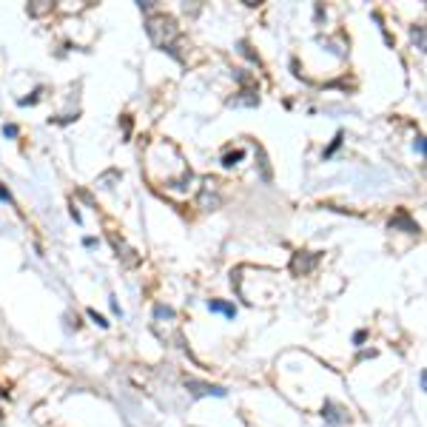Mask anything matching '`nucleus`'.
Instances as JSON below:
<instances>
[{
  "label": "nucleus",
  "instance_id": "f257e3e1",
  "mask_svg": "<svg viewBox=\"0 0 427 427\" xmlns=\"http://www.w3.org/2000/svg\"><path fill=\"white\" fill-rule=\"evenodd\" d=\"M188 387H191L196 396H208V393H214V396H225V390H222V387H214V384H202V381H188Z\"/></svg>",
  "mask_w": 427,
  "mask_h": 427
},
{
  "label": "nucleus",
  "instance_id": "f03ea898",
  "mask_svg": "<svg viewBox=\"0 0 427 427\" xmlns=\"http://www.w3.org/2000/svg\"><path fill=\"white\" fill-rule=\"evenodd\" d=\"M208 311L225 313L228 319H234V316H237V308H234V305H222V302H208Z\"/></svg>",
  "mask_w": 427,
  "mask_h": 427
},
{
  "label": "nucleus",
  "instance_id": "7ed1b4c3",
  "mask_svg": "<svg viewBox=\"0 0 427 427\" xmlns=\"http://www.w3.org/2000/svg\"><path fill=\"white\" fill-rule=\"evenodd\" d=\"M242 157H245V151H237V154H228V157L222 160V165H228V168H231L234 162H237V160H242Z\"/></svg>",
  "mask_w": 427,
  "mask_h": 427
},
{
  "label": "nucleus",
  "instance_id": "20e7f679",
  "mask_svg": "<svg viewBox=\"0 0 427 427\" xmlns=\"http://www.w3.org/2000/svg\"><path fill=\"white\" fill-rule=\"evenodd\" d=\"M339 142H342V134H336V140H333V142H331V148L325 151V157H331V154H333V151L339 148Z\"/></svg>",
  "mask_w": 427,
  "mask_h": 427
},
{
  "label": "nucleus",
  "instance_id": "39448f33",
  "mask_svg": "<svg viewBox=\"0 0 427 427\" xmlns=\"http://www.w3.org/2000/svg\"><path fill=\"white\" fill-rule=\"evenodd\" d=\"M154 313H157L160 319H162V316H165V319H171V316H174V311H171V308H157Z\"/></svg>",
  "mask_w": 427,
  "mask_h": 427
},
{
  "label": "nucleus",
  "instance_id": "423d86ee",
  "mask_svg": "<svg viewBox=\"0 0 427 427\" xmlns=\"http://www.w3.org/2000/svg\"><path fill=\"white\" fill-rule=\"evenodd\" d=\"M89 316H92V319H94L97 325H100V328H105V325H108V322H105V319H103V316H100L97 311H89Z\"/></svg>",
  "mask_w": 427,
  "mask_h": 427
},
{
  "label": "nucleus",
  "instance_id": "0eeeda50",
  "mask_svg": "<svg viewBox=\"0 0 427 427\" xmlns=\"http://www.w3.org/2000/svg\"><path fill=\"white\" fill-rule=\"evenodd\" d=\"M3 134H6V137H17V126H12V123L3 126Z\"/></svg>",
  "mask_w": 427,
  "mask_h": 427
},
{
  "label": "nucleus",
  "instance_id": "6e6552de",
  "mask_svg": "<svg viewBox=\"0 0 427 427\" xmlns=\"http://www.w3.org/2000/svg\"><path fill=\"white\" fill-rule=\"evenodd\" d=\"M353 342H356V345H362V342H365V331H359V333L353 336Z\"/></svg>",
  "mask_w": 427,
  "mask_h": 427
},
{
  "label": "nucleus",
  "instance_id": "1a4fd4ad",
  "mask_svg": "<svg viewBox=\"0 0 427 427\" xmlns=\"http://www.w3.org/2000/svg\"><path fill=\"white\" fill-rule=\"evenodd\" d=\"M0 199H6V202H9V191H3V188H0Z\"/></svg>",
  "mask_w": 427,
  "mask_h": 427
}]
</instances>
